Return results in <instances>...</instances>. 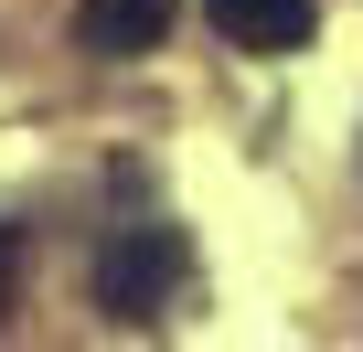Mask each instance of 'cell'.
Masks as SVG:
<instances>
[{
  "label": "cell",
  "instance_id": "cell-1",
  "mask_svg": "<svg viewBox=\"0 0 363 352\" xmlns=\"http://www.w3.org/2000/svg\"><path fill=\"white\" fill-rule=\"evenodd\" d=\"M182 256H193V246H182V225H118V235L96 246V299H107L118 320H160Z\"/></svg>",
  "mask_w": 363,
  "mask_h": 352
},
{
  "label": "cell",
  "instance_id": "cell-2",
  "mask_svg": "<svg viewBox=\"0 0 363 352\" xmlns=\"http://www.w3.org/2000/svg\"><path fill=\"white\" fill-rule=\"evenodd\" d=\"M75 43L86 54H160L171 43V0H75Z\"/></svg>",
  "mask_w": 363,
  "mask_h": 352
},
{
  "label": "cell",
  "instance_id": "cell-3",
  "mask_svg": "<svg viewBox=\"0 0 363 352\" xmlns=\"http://www.w3.org/2000/svg\"><path fill=\"white\" fill-rule=\"evenodd\" d=\"M203 11H214V33L225 43H246V54H299L310 43V0H203Z\"/></svg>",
  "mask_w": 363,
  "mask_h": 352
},
{
  "label": "cell",
  "instance_id": "cell-4",
  "mask_svg": "<svg viewBox=\"0 0 363 352\" xmlns=\"http://www.w3.org/2000/svg\"><path fill=\"white\" fill-rule=\"evenodd\" d=\"M11 267H22V235H11V225H0V288H11Z\"/></svg>",
  "mask_w": 363,
  "mask_h": 352
}]
</instances>
